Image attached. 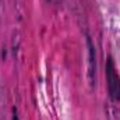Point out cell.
I'll return each instance as SVG.
<instances>
[{"label":"cell","instance_id":"3957f363","mask_svg":"<svg viewBox=\"0 0 120 120\" xmlns=\"http://www.w3.org/2000/svg\"><path fill=\"white\" fill-rule=\"evenodd\" d=\"M13 120H20L18 119V115H17V109H15V108L13 109Z\"/></svg>","mask_w":120,"mask_h":120},{"label":"cell","instance_id":"6da1fadb","mask_svg":"<svg viewBox=\"0 0 120 120\" xmlns=\"http://www.w3.org/2000/svg\"><path fill=\"white\" fill-rule=\"evenodd\" d=\"M106 78H108V88L113 101H120V75L116 71L112 57L106 61Z\"/></svg>","mask_w":120,"mask_h":120},{"label":"cell","instance_id":"7a4b0ae2","mask_svg":"<svg viewBox=\"0 0 120 120\" xmlns=\"http://www.w3.org/2000/svg\"><path fill=\"white\" fill-rule=\"evenodd\" d=\"M87 43H88V49H90V78L91 81H94V74H95V48L92 45L90 36H87Z\"/></svg>","mask_w":120,"mask_h":120}]
</instances>
